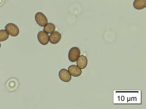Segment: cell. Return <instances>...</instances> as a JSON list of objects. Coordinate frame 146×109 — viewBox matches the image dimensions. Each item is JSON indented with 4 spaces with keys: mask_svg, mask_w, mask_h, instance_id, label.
Masks as SVG:
<instances>
[{
    "mask_svg": "<svg viewBox=\"0 0 146 109\" xmlns=\"http://www.w3.org/2000/svg\"><path fill=\"white\" fill-rule=\"evenodd\" d=\"M5 28L9 34L13 37H16L19 33V28L14 23H8L5 26Z\"/></svg>",
    "mask_w": 146,
    "mask_h": 109,
    "instance_id": "7a4b0ae2",
    "label": "cell"
},
{
    "mask_svg": "<svg viewBox=\"0 0 146 109\" xmlns=\"http://www.w3.org/2000/svg\"><path fill=\"white\" fill-rule=\"evenodd\" d=\"M1 44L0 43V48H1Z\"/></svg>",
    "mask_w": 146,
    "mask_h": 109,
    "instance_id": "4fadbf2b",
    "label": "cell"
},
{
    "mask_svg": "<svg viewBox=\"0 0 146 109\" xmlns=\"http://www.w3.org/2000/svg\"><path fill=\"white\" fill-rule=\"evenodd\" d=\"M133 7L137 10H142L146 7V0H135Z\"/></svg>",
    "mask_w": 146,
    "mask_h": 109,
    "instance_id": "30bf717a",
    "label": "cell"
},
{
    "mask_svg": "<svg viewBox=\"0 0 146 109\" xmlns=\"http://www.w3.org/2000/svg\"><path fill=\"white\" fill-rule=\"evenodd\" d=\"M68 70L71 76L75 77L80 76L82 73V70L76 65L70 66L68 67Z\"/></svg>",
    "mask_w": 146,
    "mask_h": 109,
    "instance_id": "ba28073f",
    "label": "cell"
},
{
    "mask_svg": "<svg viewBox=\"0 0 146 109\" xmlns=\"http://www.w3.org/2000/svg\"><path fill=\"white\" fill-rule=\"evenodd\" d=\"M77 65L81 69H84L88 64V60L84 55H80L76 61Z\"/></svg>",
    "mask_w": 146,
    "mask_h": 109,
    "instance_id": "9c48e42d",
    "label": "cell"
},
{
    "mask_svg": "<svg viewBox=\"0 0 146 109\" xmlns=\"http://www.w3.org/2000/svg\"><path fill=\"white\" fill-rule=\"evenodd\" d=\"M37 38L39 42L42 45H46L49 41V35L44 31H40L39 32Z\"/></svg>",
    "mask_w": 146,
    "mask_h": 109,
    "instance_id": "277c9868",
    "label": "cell"
},
{
    "mask_svg": "<svg viewBox=\"0 0 146 109\" xmlns=\"http://www.w3.org/2000/svg\"><path fill=\"white\" fill-rule=\"evenodd\" d=\"M62 35L58 32H54L51 33L49 37V41L52 44H56L60 41Z\"/></svg>",
    "mask_w": 146,
    "mask_h": 109,
    "instance_id": "52a82bcc",
    "label": "cell"
},
{
    "mask_svg": "<svg viewBox=\"0 0 146 109\" xmlns=\"http://www.w3.org/2000/svg\"><path fill=\"white\" fill-rule=\"evenodd\" d=\"M56 26L53 23H48L44 27V31L48 34H51L55 30Z\"/></svg>",
    "mask_w": 146,
    "mask_h": 109,
    "instance_id": "8fae6325",
    "label": "cell"
},
{
    "mask_svg": "<svg viewBox=\"0 0 146 109\" xmlns=\"http://www.w3.org/2000/svg\"><path fill=\"white\" fill-rule=\"evenodd\" d=\"M35 18L36 23L40 26H45L48 23V19L42 13H37L35 15Z\"/></svg>",
    "mask_w": 146,
    "mask_h": 109,
    "instance_id": "3957f363",
    "label": "cell"
},
{
    "mask_svg": "<svg viewBox=\"0 0 146 109\" xmlns=\"http://www.w3.org/2000/svg\"><path fill=\"white\" fill-rule=\"evenodd\" d=\"M60 79L65 82H69L71 80V76L68 70L63 69L60 71L59 72Z\"/></svg>",
    "mask_w": 146,
    "mask_h": 109,
    "instance_id": "5b68a950",
    "label": "cell"
},
{
    "mask_svg": "<svg viewBox=\"0 0 146 109\" xmlns=\"http://www.w3.org/2000/svg\"><path fill=\"white\" fill-rule=\"evenodd\" d=\"M81 52L80 49L76 47H74L70 49L68 53V59L72 63L76 61L77 60L80 56Z\"/></svg>",
    "mask_w": 146,
    "mask_h": 109,
    "instance_id": "6da1fadb",
    "label": "cell"
},
{
    "mask_svg": "<svg viewBox=\"0 0 146 109\" xmlns=\"http://www.w3.org/2000/svg\"><path fill=\"white\" fill-rule=\"evenodd\" d=\"M19 85L18 81L15 79H10L8 80L6 84V86L7 89L10 91L15 90L18 87Z\"/></svg>",
    "mask_w": 146,
    "mask_h": 109,
    "instance_id": "8992f818",
    "label": "cell"
},
{
    "mask_svg": "<svg viewBox=\"0 0 146 109\" xmlns=\"http://www.w3.org/2000/svg\"><path fill=\"white\" fill-rule=\"evenodd\" d=\"M9 34L5 30H0V42L4 41L8 39L9 37Z\"/></svg>",
    "mask_w": 146,
    "mask_h": 109,
    "instance_id": "7c38bea8",
    "label": "cell"
}]
</instances>
